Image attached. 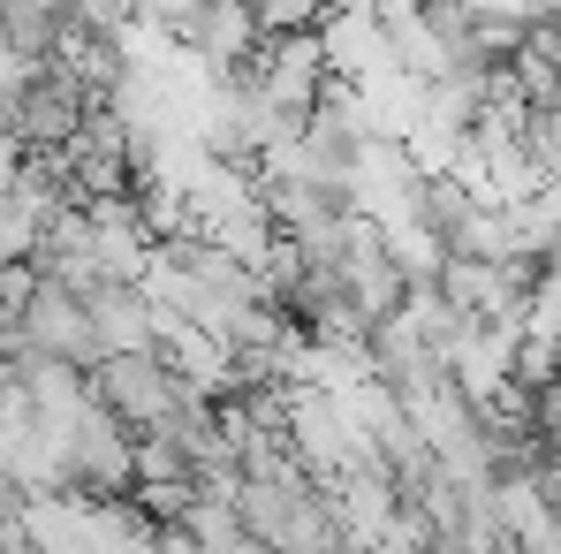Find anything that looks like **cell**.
<instances>
[{"mask_svg": "<svg viewBox=\"0 0 561 554\" xmlns=\"http://www.w3.org/2000/svg\"><path fill=\"white\" fill-rule=\"evenodd\" d=\"M236 524L259 540L266 554H350V532H342V501L288 456L274 471H243L236 486Z\"/></svg>", "mask_w": 561, "mask_h": 554, "instance_id": "obj_1", "label": "cell"}, {"mask_svg": "<svg viewBox=\"0 0 561 554\" xmlns=\"http://www.w3.org/2000/svg\"><path fill=\"white\" fill-rule=\"evenodd\" d=\"M46 433H54V449H61L69 494H84V501H122V494L137 486V433H129L99 395H84V403L61 410V418H46Z\"/></svg>", "mask_w": 561, "mask_h": 554, "instance_id": "obj_2", "label": "cell"}, {"mask_svg": "<svg viewBox=\"0 0 561 554\" xmlns=\"http://www.w3.org/2000/svg\"><path fill=\"white\" fill-rule=\"evenodd\" d=\"M92 106H99V92L77 77L69 54L46 61L38 77H23V99H15V152H23V160H61Z\"/></svg>", "mask_w": 561, "mask_h": 554, "instance_id": "obj_3", "label": "cell"}, {"mask_svg": "<svg viewBox=\"0 0 561 554\" xmlns=\"http://www.w3.org/2000/svg\"><path fill=\"white\" fill-rule=\"evenodd\" d=\"M425 168H417V152L410 145H365L357 160H350V213L379 228V236H394V228H417L425 221Z\"/></svg>", "mask_w": 561, "mask_h": 554, "instance_id": "obj_4", "label": "cell"}, {"mask_svg": "<svg viewBox=\"0 0 561 554\" xmlns=\"http://www.w3.org/2000/svg\"><path fill=\"white\" fill-rule=\"evenodd\" d=\"M342 296L365 312V319H394L402 312V296H410V281H402V267H394V251H387V236L379 228H365V221H350V244H342Z\"/></svg>", "mask_w": 561, "mask_h": 554, "instance_id": "obj_5", "label": "cell"}, {"mask_svg": "<svg viewBox=\"0 0 561 554\" xmlns=\"http://www.w3.org/2000/svg\"><path fill=\"white\" fill-rule=\"evenodd\" d=\"M84 312H92V335H99L106 358H145V350H160V312H152V296H145L137 281L84 296Z\"/></svg>", "mask_w": 561, "mask_h": 554, "instance_id": "obj_6", "label": "cell"}]
</instances>
